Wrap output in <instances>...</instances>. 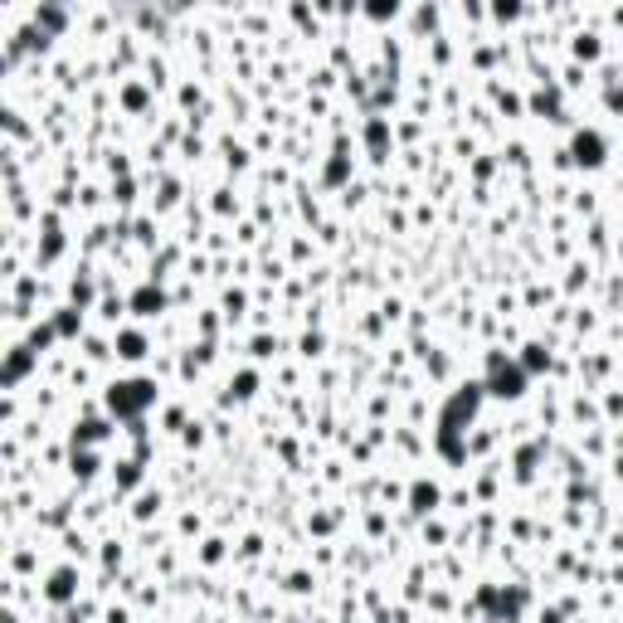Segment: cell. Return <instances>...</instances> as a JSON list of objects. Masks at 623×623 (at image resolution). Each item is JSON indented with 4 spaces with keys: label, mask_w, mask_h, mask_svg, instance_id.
<instances>
[{
    "label": "cell",
    "mask_w": 623,
    "mask_h": 623,
    "mask_svg": "<svg viewBox=\"0 0 623 623\" xmlns=\"http://www.w3.org/2000/svg\"><path fill=\"white\" fill-rule=\"evenodd\" d=\"M574 151H579V161L594 166L599 161V136H579V146H574Z\"/></svg>",
    "instance_id": "6da1fadb"
},
{
    "label": "cell",
    "mask_w": 623,
    "mask_h": 623,
    "mask_svg": "<svg viewBox=\"0 0 623 623\" xmlns=\"http://www.w3.org/2000/svg\"><path fill=\"white\" fill-rule=\"evenodd\" d=\"M69 589H74V579H69V574H54V584H49V594H54V599H64V594H69Z\"/></svg>",
    "instance_id": "7a4b0ae2"
}]
</instances>
